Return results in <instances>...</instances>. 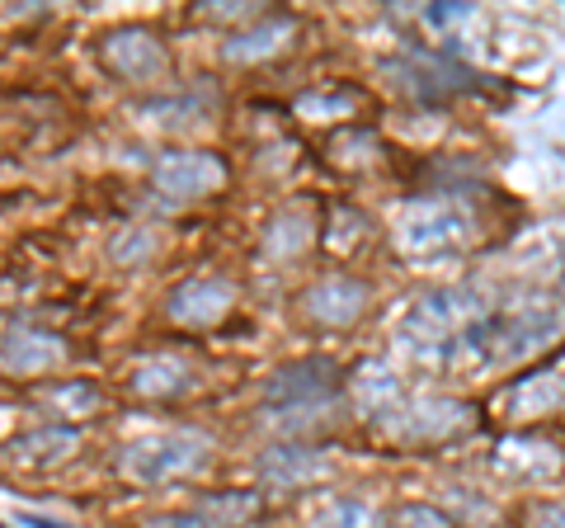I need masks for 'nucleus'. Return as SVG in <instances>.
<instances>
[{"instance_id": "14", "label": "nucleus", "mask_w": 565, "mask_h": 528, "mask_svg": "<svg viewBox=\"0 0 565 528\" xmlns=\"http://www.w3.org/2000/svg\"><path fill=\"white\" fill-rule=\"evenodd\" d=\"M193 509H199L212 528H245V519L259 515V496H250V490H217V496L199 500Z\"/></svg>"}, {"instance_id": "4", "label": "nucleus", "mask_w": 565, "mask_h": 528, "mask_svg": "<svg viewBox=\"0 0 565 528\" xmlns=\"http://www.w3.org/2000/svg\"><path fill=\"white\" fill-rule=\"evenodd\" d=\"M236 307V284L222 274H207V278H189V284L170 288L166 297V316L174 326H189V330H212L222 326Z\"/></svg>"}, {"instance_id": "5", "label": "nucleus", "mask_w": 565, "mask_h": 528, "mask_svg": "<svg viewBox=\"0 0 565 528\" xmlns=\"http://www.w3.org/2000/svg\"><path fill=\"white\" fill-rule=\"evenodd\" d=\"M66 359V340L39 326H20L10 336H0V373L6 378H39L47 368Z\"/></svg>"}, {"instance_id": "21", "label": "nucleus", "mask_w": 565, "mask_h": 528, "mask_svg": "<svg viewBox=\"0 0 565 528\" xmlns=\"http://www.w3.org/2000/svg\"><path fill=\"white\" fill-rule=\"evenodd\" d=\"M0 528H10V524H6V519H0Z\"/></svg>"}, {"instance_id": "8", "label": "nucleus", "mask_w": 565, "mask_h": 528, "mask_svg": "<svg viewBox=\"0 0 565 528\" xmlns=\"http://www.w3.org/2000/svg\"><path fill=\"white\" fill-rule=\"evenodd\" d=\"M292 20L288 14H264V20H255V24H245V29H236L232 39L222 43V57L232 62V66H255V62H264V57H278L282 47H288V39H292Z\"/></svg>"}, {"instance_id": "13", "label": "nucleus", "mask_w": 565, "mask_h": 528, "mask_svg": "<svg viewBox=\"0 0 565 528\" xmlns=\"http://www.w3.org/2000/svg\"><path fill=\"white\" fill-rule=\"evenodd\" d=\"M212 109H217V95H207V91H189V95H174V99L141 104V114H147L156 128H193V123H203Z\"/></svg>"}, {"instance_id": "15", "label": "nucleus", "mask_w": 565, "mask_h": 528, "mask_svg": "<svg viewBox=\"0 0 565 528\" xmlns=\"http://www.w3.org/2000/svg\"><path fill=\"white\" fill-rule=\"evenodd\" d=\"M161 255V236L151 232V226H118L109 236V260L118 270H141V264H151Z\"/></svg>"}, {"instance_id": "11", "label": "nucleus", "mask_w": 565, "mask_h": 528, "mask_svg": "<svg viewBox=\"0 0 565 528\" xmlns=\"http://www.w3.org/2000/svg\"><path fill=\"white\" fill-rule=\"evenodd\" d=\"M321 472H326L321 453H311V448H302V444H274L269 453L259 457V477L269 482V486H278V490L307 486V482L321 477Z\"/></svg>"}, {"instance_id": "7", "label": "nucleus", "mask_w": 565, "mask_h": 528, "mask_svg": "<svg viewBox=\"0 0 565 528\" xmlns=\"http://www.w3.org/2000/svg\"><path fill=\"white\" fill-rule=\"evenodd\" d=\"M81 448V425H39L10 444H0V457L14 467H52V463H66L71 453Z\"/></svg>"}, {"instance_id": "20", "label": "nucleus", "mask_w": 565, "mask_h": 528, "mask_svg": "<svg viewBox=\"0 0 565 528\" xmlns=\"http://www.w3.org/2000/svg\"><path fill=\"white\" fill-rule=\"evenodd\" d=\"M20 524H24V528H66V524H57V519H43V515H24Z\"/></svg>"}, {"instance_id": "6", "label": "nucleus", "mask_w": 565, "mask_h": 528, "mask_svg": "<svg viewBox=\"0 0 565 528\" xmlns=\"http://www.w3.org/2000/svg\"><path fill=\"white\" fill-rule=\"evenodd\" d=\"M334 392V363L326 359H302V363H288L278 368L264 387L269 406H282V411H307L316 401H326Z\"/></svg>"}, {"instance_id": "10", "label": "nucleus", "mask_w": 565, "mask_h": 528, "mask_svg": "<svg viewBox=\"0 0 565 528\" xmlns=\"http://www.w3.org/2000/svg\"><path fill=\"white\" fill-rule=\"evenodd\" d=\"M302 307H307L311 321H321V326H349L353 316H363V307H367V288H363V284H353V278H326V284L307 288Z\"/></svg>"}, {"instance_id": "2", "label": "nucleus", "mask_w": 565, "mask_h": 528, "mask_svg": "<svg viewBox=\"0 0 565 528\" xmlns=\"http://www.w3.org/2000/svg\"><path fill=\"white\" fill-rule=\"evenodd\" d=\"M90 52L114 81H128V85H161L174 72L166 43L147 24H118L109 33H99Z\"/></svg>"}, {"instance_id": "17", "label": "nucleus", "mask_w": 565, "mask_h": 528, "mask_svg": "<svg viewBox=\"0 0 565 528\" xmlns=\"http://www.w3.org/2000/svg\"><path fill=\"white\" fill-rule=\"evenodd\" d=\"M311 528H373V515L359 500H334L311 519Z\"/></svg>"}, {"instance_id": "16", "label": "nucleus", "mask_w": 565, "mask_h": 528, "mask_svg": "<svg viewBox=\"0 0 565 528\" xmlns=\"http://www.w3.org/2000/svg\"><path fill=\"white\" fill-rule=\"evenodd\" d=\"M47 406H57L66 420H85L90 411H99V387L95 382H62L43 392Z\"/></svg>"}, {"instance_id": "12", "label": "nucleus", "mask_w": 565, "mask_h": 528, "mask_svg": "<svg viewBox=\"0 0 565 528\" xmlns=\"http://www.w3.org/2000/svg\"><path fill=\"white\" fill-rule=\"evenodd\" d=\"M316 241V222L307 208H282V213L269 222L264 232V255L269 260H297Z\"/></svg>"}, {"instance_id": "19", "label": "nucleus", "mask_w": 565, "mask_h": 528, "mask_svg": "<svg viewBox=\"0 0 565 528\" xmlns=\"http://www.w3.org/2000/svg\"><path fill=\"white\" fill-rule=\"evenodd\" d=\"M392 528H448V519L438 509H424V505H405L392 515Z\"/></svg>"}, {"instance_id": "9", "label": "nucleus", "mask_w": 565, "mask_h": 528, "mask_svg": "<svg viewBox=\"0 0 565 528\" xmlns=\"http://www.w3.org/2000/svg\"><path fill=\"white\" fill-rule=\"evenodd\" d=\"M189 387H193V368L174 355H147L128 373V392L141 401H170V397H184Z\"/></svg>"}, {"instance_id": "18", "label": "nucleus", "mask_w": 565, "mask_h": 528, "mask_svg": "<svg viewBox=\"0 0 565 528\" xmlns=\"http://www.w3.org/2000/svg\"><path fill=\"white\" fill-rule=\"evenodd\" d=\"M199 14L203 20H212V24H255L259 20V6H241V0H217V6H199Z\"/></svg>"}, {"instance_id": "3", "label": "nucleus", "mask_w": 565, "mask_h": 528, "mask_svg": "<svg viewBox=\"0 0 565 528\" xmlns=\"http://www.w3.org/2000/svg\"><path fill=\"white\" fill-rule=\"evenodd\" d=\"M151 184L166 199H207V193H217L226 184V161L217 151H199V147L166 151L151 166Z\"/></svg>"}, {"instance_id": "1", "label": "nucleus", "mask_w": 565, "mask_h": 528, "mask_svg": "<svg viewBox=\"0 0 565 528\" xmlns=\"http://www.w3.org/2000/svg\"><path fill=\"white\" fill-rule=\"evenodd\" d=\"M212 457V444L193 430H161V434H141L132 444H122L118 453V472L137 486H161V482H180L189 472H199Z\"/></svg>"}]
</instances>
